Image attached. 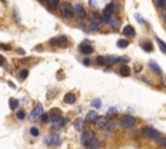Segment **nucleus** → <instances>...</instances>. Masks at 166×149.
<instances>
[{
  "instance_id": "obj_1",
  "label": "nucleus",
  "mask_w": 166,
  "mask_h": 149,
  "mask_svg": "<svg viewBox=\"0 0 166 149\" xmlns=\"http://www.w3.org/2000/svg\"><path fill=\"white\" fill-rule=\"evenodd\" d=\"M135 123H136V118L130 114H125L119 118V125L123 129H131L132 126H135Z\"/></svg>"
},
{
  "instance_id": "obj_2",
  "label": "nucleus",
  "mask_w": 166,
  "mask_h": 149,
  "mask_svg": "<svg viewBox=\"0 0 166 149\" xmlns=\"http://www.w3.org/2000/svg\"><path fill=\"white\" fill-rule=\"evenodd\" d=\"M61 15L65 17L66 20H70L74 17V8L70 3H62L61 4Z\"/></svg>"
},
{
  "instance_id": "obj_3",
  "label": "nucleus",
  "mask_w": 166,
  "mask_h": 149,
  "mask_svg": "<svg viewBox=\"0 0 166 149\" xmlns=\"http://www.w3.org/2000/svg\"><path fill=\"white\" fill-rule=\"evenodd\" d=\"M44 144L45 145H52V147H59L60 143H61V139H60L59 135H47L44 136Z\"/></svg>"
},
{
  "instance_id": "obj_4",
  "label": "nucleus",
  "mask_w": 166,
  "mask_h": 149,
  "mask_svg": "<svg viewBox=\"0 0 166 149\" xmlns=\"http://www.w3.org/2000/svg\"><path fill=\"white\" fill-rule=\"evenodd\" d=\"M94 139H95V135L92 131H90V130H84V131H82V134H80V143L84 145H88Z\"/></svg>"
},
{
  "instance_id": "obj_5",
  "label": "nucleus",
  "mask_w": 166,
  "mask_h": 149,
  "mask_svg": "<svg viewBox=\"0 0 166 149\" xmlns=\"http://www.w3.org/2000/svg\"><path fill=\"white\" fill-rule=\"evenodd\" d=\"M143 134L146 135L147 137H149V139H158V137H160V132H158L157 130L152 129V127H144Z\"/></svg>"
},
{
  "instance_id": "obj_6",
  "label": "nucleus",
  "mask_w": 166,
  "mask_h": 149,
  "mask_svg": "<svg viewBox=\"0 0 166 149\" xmlns=\"http://www.w3.org/2000/svg\"><path fill=\"white\" fill-rule=\"evenodd\" d=\"M42 114H43V105L37 104V106H35L34 110L31 112V114H30V121H37Z\"/></svg>"
},
{
  "instance_id": "obj_7",
  "label": "nucleus",
  "mask_w": 166,
  "mask_h": 149,
  "mask_svg": "<svg viewBox=\"0 0 166 149\" xmlns=\"http://www.w3.org/2000/svg\"><path fill=\"white\" fill-rule=\"evenodd\" d=\"M49 118H51V122H52V123L59 122V121L62 118L61 110H60V109H57V108H53V109L51 110V113H49Z\"/></svg>"
},
{
  "instance_id": "obj_8",
  "label": "nucleus",
  "mask_w": 166,
  "mask_h": 149,
  "mask_svg": "<svg viewBox=\"0 0 166 149\" xmlns=\"http://www.w3.org/2000/svg\"><path fill=\"white\" fill-rule=\"evenodd\" d=\"M66 43H68V39H66V37H59V38H53L49 40V44L52 45H59V47H62V45H66Z\"/></svg>"
},
{
  "instance_id": "obj_9",
  "label": "nucleus",
  "mask_w": 166,
  "mask_h": 149,
  "mask_svg": "<svg viewBox=\"0 0 166 149\" xmlns=\"http://www.w3.org/2000/svg\"><path fill=\"white\" fill-rule=\"evenodd\" d=\"M108 122H109V121H107L104 117H99V118L95 121V125H96V127H97L99 130H103V129H105V127H107Z\"/></svg>"
},
{
  "instance_id": "obj_10",
  "label": "nucleus",
  "mask_w": 166,
  "mask_h": 149,
  "mask_svg": "<svg viewBox=\"0 0 166 149\" xmlns=\"http://www.w3.org/2000/svg\"><path fill=\"white\" fill-rule=\"evenodd\" d=\"M79 52L83 53V55H91V53H94V48L90 44H80Z\"/></svg>"
},
{
  "instance_id": "obj_11",
  "label": "nucleus",
  "mask_w": 166,
  "mask_h": 149,
  "mask_svg": "<svg viewBox=\"0 0 166 149\" xmlns=\"http://www.w3.org/2000/svg\"><path fill=\"white\" fill-rule=\"evenodd\" d=\"M74 15H77V17H79V18H84L86 17V12H84L83 7L79 4L74 7Z\"/></svg>"
},
{
  "instance_id": "obj_12",
  "label": "nucleus",
  "mask_w": 166,
  "mask_h": 149,
  "mask_svg": "<svg viewBox=\"0 0 166 149\" xmlns=\"http://www.w3.org/2000/svg\"><path fill=\"white\" fill-rule=\"evenodd\" d=\"M122 34L126 35V37H134V35H135V30H134V27L131 25H126L122 29Z\"/></svg>"
},
{
  "instance_id": "obj_13",
  "label": "nucleus",
  "mask_w": 166,
  "mask_h": 149,
  "mask_svg": "<svg viewBox=\"0 0 166 149\" xmlns=\"http://www.w3.org/2000/svg\"><path fill=\"white\" fill-rule=\"evenodd\" d=\"M75 95L73 93V92H68V93L64 96V101L66 102V104H69V105H72V104H74L75 102Z\"/></svg>"
},
{
  "instance_id": "obj_14",
  "label": "nucleus",
  "mask_w": 166,
  "mask_h": 149,
  "mask_svg": "<svg viewBox=\"0 0 166 149\" xmlns=\"http://www.w3.org/2000/svg\"><path fill=\"white\" fill-rule=\"evenodd\" d=\"M84 121H86V119H84ZM84 121H83V119H80V118L75 119V121H74V129H75L77 131H83Z\"/></svg>"
},
{
  "instance_id": "obj_15",
  "label": "nucleus",
  "mask_w": 166,
  "mask_h": 149,
  "mask_svg": "<svg viewBox=\"0 0 166 149\" xmlns=\"http://www.w3.org/2000/svg\"><path fill=\"white\" fill-rule=\"evenodd\" d=\"M97 118H99V115H97L96 110H91V112L87 114L86 121H87V122H95V121H96Z\"/></svg>"
},
{
  "instance_id": "obj_16",
  "label": "nucleus",
  "mask_w": 166,
  "mask_h": 149,
  "mask_svg": "<svg viewBox=\"0 0 166 149\" xmlns=\"http://www.w3.org/2000/svg\"><path fill=\"white\" fill-rule=\"evenodd\" d=\"M100 141H99L97 139H94L92 141H91L90 144L87 145V149H99V147H100Z\"/></svg>"
},
{
  "instance_id": "obj_17",
  "label": "nucleus",
  "mask_w": 166,
  "mask_h": 149,
  "mask_svg": "<svg viewBox=\"0 0 166 149\" xmlns=\"http://www.w3.org/2000/svg\"><path fill=\"white\" fill-rule=\"evenodd\" d=\"M149 66L152 67V70H153L154 73H157V74H158V75H160V74L162 73V72H161V69H160V66H158L157 64H156V61H149Z\"/></svg>"
},
{
  "instance_id": "obj_18",
  "label": "nucleus",
  "mask_w": 166,
  "mask_h": 149,
  "mask_svg": "<svg viewBox=\"0 0 166 149\" xmlns=\"http://www.w3.org/2000/svg\"><path fill=\"white\" fill-rule=\"evenodd\" d=\"M119 73H121V75H123V77H129L130 74H131V72H130V67L126 66V65H123L121 69H119Z\"/></svg>"
},
{
  "instance_id": "obj_19",
  "label": "nucleus",
  "mask_w": 166,
  "mask_h": 149,
  "mask_svg": "<svg viewBox=\"0 0 166 149\" xmlns=\"http://www.w3.org/2000/svg\"><path fill=\"white\" fill-rule=\"evenodd\" d=\"M119 61V57L117 56H109L107 57V65H113V64H117Z\"/></svg>"
},
{
  "instance_id": "obj_20",
  "label": "nucleus",
  "mask_w": 166,
  "mask_h": 149,
  "mask_svg": "<svg viewBox=\"0 0 166 149\" xmlns=\"http://www.w3.org/2000/svg\"><path fill=\"white\" fill-rule=\"evenodd\" d=\"M66 123H68V118H65V117H64V118H61V119L59 121V122H56V123H53V126L56 127V129H60V127L65 126Z\"/></svg>"
},
{
  "instance_id": "obj_21",
  "label": "nucleus",
  "mask_w": 166,
  "mask_h": 149,
  "mask_svg": "<svg viewBox=\"0 0 166 149\" xmlns=\"http://www.w3.org/2000/svg\"><path fill=\"white\" fill-rule=\"evenodd\" d=\"M17 106H18V100H16V99H9V108L12 109V110H16Z\"/></svg>"
},
{
  "instance_id": "obj_22",
  "label": "nucleus",
  "mask_w": 166,
  "mask_h": 149,
  "mask_svg": "<svg viewBox=\"0 0 166 149\" xmlns=\"http://www.w3.org/2000/svg\"><path fill=\"white\" fill-rule=\"evenodd\" d=\"M108 131H114L116 129H117V123L114 122V121H109L108 122V125H107V127H105Z\"/></svg>"
},
{
  "instance_id": "obj_23",
  "label": "nucleus",
  "mask_w": 166,
  "mask_h": 149,
  "mask_svg": "<svg viewBox=\"0 0 166 149\" xmlns=\"http://www.w3.org/2000/svg\"><path fill=\"white\" fill-rule=\"evenodd\" d=\"M117 45L119 48H126L127 45H129V40H126V39H118V40H117Z\"/></svg>"
},
{
  "instance_id": "obj_24",
  "label": "nucleus",
  "mask_w": 166,
  "mask_h": 149,
  "mask_svg": "<svg viewBox=\"0 0 166 149\" xmlns=\"http://www.w3.org/2000/svg\"><path fill=\"white\" fill-rule=\"evenodd\" d=\"M143 49L146 52H152L153 51V44H152L151 42H146V43L143 44Z\"/></svg>"
},
{
  "instance_id": "obj_25",
  "label": "nucleus",
  "mask_w": 166,
  "mask_h": 149,
  "mask_svg": "<svg viewBox=\"0 0 166 149\" xmlns=\"http://www.w3.org/2000/svg\"><path fill=\"white\" fill-rule=\"evenodd\" d=\"M45 1H47V4L51 7L52 9H55V8H57V7H59L60 0H45Z\"/></svg>"
},
{
  "instance_id": "obj_26",
  "label": "nucleus",
  "mask_w": 166,
  "mask_h": 149,
  "mask_svg": "<svg viewBox=\"0 0 166 149\" xmlns=\"http://www.w3.org/2000/svg\"><path fill=\"white\" fill-rule=\"evenodd\" d=\"M156 42L158 43V47H160L161 51L164 52V53H166V43H164V42H162L160 38H156Z\"/></svg>"
},
{
  "instance_id": "obj_27",
  "label": "nucleus",
  "mask_w": 166,
  "mask_h": 149,
  "mask_svg": "<svg viewBox=\"0 0 166 149\" xmlns=\"http://www.w3.org/2000/svg\"><path fill=\"white\" fill-rule=\"evenodd\" d=\"M88 29L87 31H97L99 30V25L97 23H95V22H91V23H88Z\"/></svg>"
},
{
  "instance_id": "obj_28",
  "label": "nucleus",
  "mask_w": 166,
  "mask_h": 149,
  "mask_svg": "<svg viewBox=\"0 0 166 149\" xmlns=\"http://www.w3.org/2000/svg\"><path fill=\"white\" fill-rule=\"evenodd\" d=\"M49 121H51V118H49V114H47V113H43V114L40 115V122H43V123H48Z\"/></svg>"
},
{
  "instance_id": "obj_29",
  "label": "nucleus",
  "mask_w": 166,
  "mask_h": 149,
  "mask_svg": "<svg viewBox=\"0 0 166 149\" xmlns=\"http://www.w3.org/2000/svg\"><path fill=\"white\" fill-rule=\"evenodd\" d=\"M27 75H29V72H27L26 69H22V70H20V73H18V77L21 78V79H26Z\"/></svg>"
},
{
  "instance_id": "obj_30",
  "label": "nucleus",
  "mask_w": 166,
  "mask_h": 149,
  "mask_svg": "<svg viewBox=\"0 0 166 149\" xmlns=\"http://www.w3.org/2000/svg\"><path fill=\"white\" fill-rule=\"evenodd\" d=\"M96 62L99 65H107V57H103V56H99L96 58Z\"/></svg>"
},
{
  "instance_id": "obj_31",
  "label": "nucleus",
  "mask_w": 166,
  "mask_h": 149,
  "mask_svg": "<svg viewBox=\"0 0 166 149\" xmlns=\"http://www.w3.org/2000/svg\"><path fill=\"white\" fill-rule=\"evenodd\" d=\"M91 105H92L95 109H99V108H100V106H101V101L99 100V99H95V100H92V101H91Z\"/></svg>"
},
{
  "instance_id": "obj_32",
  "label": "nucleus",
  "mask_w": 166,
  "mask_h": 149,
  "mask_svg": "<svg viewBox=\"0 0 166 149\" xmlns=\"http://www.w3.org/2000/svg\"><path fill=\"white\" fill-rule=\"evenodd\" d=\"M153 1H154V4H156V5L158 7V8H164L166 0H153Z\"/></svg>"
},
{
  "instance_id": "obj_33",
  "label": "nucleus",
  "mask_w": 166,
  "mask_h": 149,
  "mask_svg": "<svg viewBox=\"0 0 166 149\" xmlns=\"http://www.w3.org/2000/svg\"><path fill=\"white\" fill-rule=\"evenodd\" d=\"M157 144L161 147H166V137H158L157 139Z\"/></svg>"
},
{
  "instance_id": "obj_34",
  "label": "nucleus",
  "mask_w": 166,
  "mask_h": 149,
  "mask_svg": "<svg viewBox=\"0 0 166 149\" xmlns=\"http://www.w3.org/2000/svg\"><path fill=\"white\" fill-rule=\"evenodd\" d=\"M91 17H92V22L95 21V23H100L101 22V18H99V16L96 15V13H92V15H91Z\"/></svg>"
},
{
  "instance_id": "obj_35",
  "label": "nucleus",
  "mask_w": 166,
  "mask_h": 149,
  "mask_svg": "<svg viewBox=\"0 0 166 149\" xmlns=\"http://www.w3.org/2000/svg\"><path fill=\"white\" fill-rule=\"evenodd\" d=\"M30 134L33 135V136H38V135H39V130H38L37 127H31V129H30Z\"/></svg>"
},
{
  "instance_id": "obj_36",
  "label": "nucleus",
  "mask_w": 166,
  "mask_h": 149,
  "mask_svg": "<svg viewBox=\"0 0 166 149\" xmlns=\"http://www.w3.org/2000/svg\"><path fill=\"white\" fill-rule=\"evenodd\" d=\"M140 135H142V132H140V130H134L131 132V137L134 139V137H139Z\"/></svg>"
},
{
  "instance_id": "obj_37",
  "label": "nucleus",
  "mask_w": 166,
  "mask_h": 149,
  "mask_svg": "<svg viewBox=\"0 0 166 149\" xmlns=\"http://www.w3.org/2000/svg\"><path fill=\"white\" fill-rule=\"evenodd\" d=\"M16 117L18 119H23L25 118V112L23 110H18V112H17V114H16Z\"/></svg>"
},
{
  "instance_id": "obj_38",
  "label": "nucleus",
  "mask_w": 166,
  "mask_h": 149,
  "mask_svg": "<svg viewBox=\"0 0 166 149\" xmlns=\"http://www.w3.org/2000/svg\"><path fill=\"white\" fill-rule=\"evenodd\" d=\"M0 49H5V51H9V49H10V45H8V44H3V43H0Z\"/></svg>"
},
{
  "instance_id": "obj_39",
  "label": "nucleus",
  "mask_w": 166,
  "mask_h": 149,
  "mask_svg": "<svg viewBox=\"0 0 166 149\" xmlns=\"http://www.w3.org/2000/svg\"><path fill=\"white\" fill-rule=\"evenodd\" d=\"M116 113H117V109H116V108H110V109L108 110L107 114H108V115H112V114H116Z\"/></svg>"
},
{
  "instance_id": "obj_40",
  "label": "nucleus",
  "mask_w": 166,
  "mask_h": 149,
  "mask_svg": "<svg viewBox=\"0 0 166 149\" xmlns=\"http://www.w3.org/2000/svg\"><path fill=\"white\" fill-rule=\"evenodd\" d=\"M4 62H5V58L3 57L1 55H0V66H3V65H4Z\"/></svg>"
},
{
  "instance_id": "obj_41",
  "label": "nucleus",
  "mask_w": 166,
  "mask_h": 149,
  "mask_svg": "<svg viewBox=\"0 0 166 149\" xmlns=\"http://www.w3.org/2000/svg\"><path fill=\"white\" fill-rule=\"evenodd\" d=\"M90 3H91V5H94L92 8H96V0H90Z\"/></svg>"
},
{
  "instance_id": "obj_42",
  "label": "nucleus",
  "mask_w": 166,
  "mask_h": 149,
  "mask_svg": "<svg viewBox=\"0 0 166 149\" xmlns=\"http://www.w3.org/2000/svg\"><path fill=\"white\" fill-rule=\"evenodd\" d=\"M119 61H122V62H127V61H129V58H127V57H119Z\"/></svg>"
},
{
  "instance_id": "obj_43",
  "label": "nucleus",
  "mask_w": 166,
  "mask_h": 149,
  "mask_svg": "<svg viewBox=\"0 0 166 149\" xmlns=\"http://www.w3.org/2000/svg\"><path fill=\"white\" fill-rule=\"evenodd\" d=\"M90 60H88V58H86V60H84V65H90Z\"/></svg>"
},
{
  "instance_id": "obj_44",
  "label": "nucleus",
  "mask_w": 166,
  "mask_h": 149,
  "mask_svg": "<svg viewBox=\"0 0 166 149\" xmlns=\"http://www.w3.org/2000/svg\"><path fill=\"white\" fill-rule=\"evenodd\" d=\"M17 52H18L20 55H23V53H25V51H23V49H18V51H17Z\"/></svg>"
},
{
  "instance_id": "obj_45",
  "label": "nucleus",
  "mask_w": 166,
  "mask_h": 149,
  "mask_svg": "<svg viewBox=\"0 0 166 149\" xmlns=\"http://www.w3.org/2000/svg\"><path fill=\"white\" fill-rule=\"evenodd\" d=\"M1 1H3V3H7V0H1Z\"/></svg>"
},
{
  "instance_id": "obj_46",
  "label": "nucleus",
  "mask_w": 166,
  "mask_h": 149,
  "mask_svg": "<svg viewBox=\"0 0 166 149\" xmlns=\"http://www.w3.org/2000/svg\"><path fill=\"white\" fill-rule=\"evenodd\" d=\"M165 149H166V147H165Z\"/></svg>"
}]
</instances>
